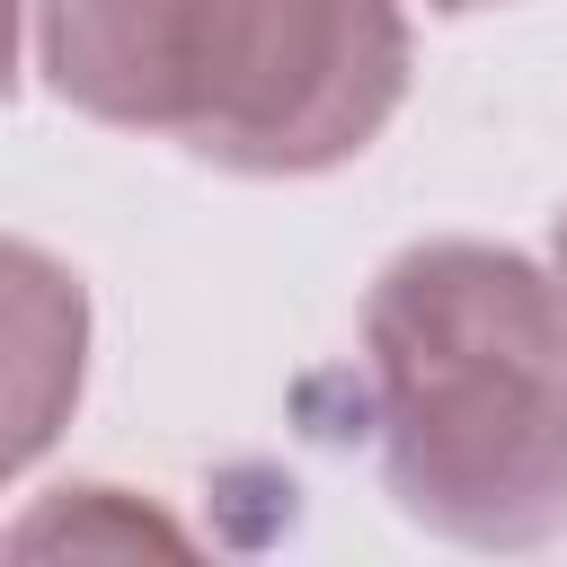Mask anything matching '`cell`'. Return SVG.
I'll return each mask as SVG.
<instances>
[{
    "label": "cell",
    "instance_id": "6",
    "mask_svg": "<svg viewBox=\"0 0 567 567\" xmlns=\"http://www.w3.org/2000/svg\"><path fill=\"white\" fill-rule=\"evenodd\" d=\"M558 284H567V221H558Z\"/></svg>",
    "mask_w": 567,
    "mask_h": 567
},
{
    "label": "cell",
    "instance_id": "7",
    "mask_svg": "<svg viewBox=\"0 0 567 567\" xmlns=\"http://www.w3.org/2000/svg\"><path fill=\"white\" fill-rule=\"evenodd\" d=\"M434 9H496V0H434Z\"/></svg>",
    "mask_w": 567,
    "mask_h": 567
},
{
    "label": "cell",
    "instance_id": "1",
    "mask_svg": "<svg viewBox=\"0 0 567 567\" xmlns=\"http://www.w3.org/2000/svg\"><path fill=\"white\" fill-rule=\"evenodd\" d=\"M363 381L399 505L470 549L567 532V284L514 248L434 239L363 301Z\"/></svg>",
    "mask_w": 567,
    "mask_h": 567
},
{
    "label": "cell",
    "instance_id": "4",
    "mask_svg": "<svg viewBox=\"0 0 567 567\" xmlns=\"http://www.w3.org/2000/svg\"><path fill=\"white\" fill-rule=\"evenodd\" d=\"M0 399H9V470H27L62 408L80 399V346H89V310L80 284L44 257V248H9V292H0Z\"/></svg>",
    "mask_w": 567,
    "mask_h": 567
},
{
    "label": "cell",
    "instance_id": "2",
    "mask_svg": "<svg viewBox=\"0 0 567 567\" xmlns=\"http://www.w3.org/2000/svg\"><path fill=\"white\" fill-rule=\"evenodd\" d=\"M399 89V0H195L159 133L239 177H319L390 124Z\"/></svg>",
    "mask_w": 567,
    "mask_h": 567
},
{
    "label": "cell",
    "instance_id": "5",
    "mask_svg": "<svg viewBox=\"0 0 567 567\" xmlns=\"http://www.w3.org/2000/svg\"><path fill=\"white\" fill-rule=\"evenodd\" d=\"M142 540L177 549L186 532L159 523L151 505H133V496H115V487H62V505H44L9 532V549H142Z\"/></svg>",
    "mask_w": 567,
    "mask_h": 567
},
{
    "label": "cell",
    "instance_id": "3",
    "mask_svg": "<svg viewBox=\"0 0 567 567\" xmlns=\"http://www.w3.org/2000/svg\"><path fill=\"white\" fill-rule=\"evenodd\" d=\"M35 62L53 97H71L97 124L159 133L168 124V71L186 35V0H27Z\"/></svg>",
    "mask_w": 567,
    "mask_h": 567
}]
</instances>
